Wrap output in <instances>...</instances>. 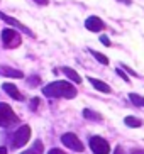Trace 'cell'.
Here are the masks:
<instances>
[{
    "mask_svg": "<svg viewBox=\"0 0 144 154\" xmlns=\"http://www.w3.org/2000/svg\"><path fill=\"white\" fill-rule=\"evenodd\" d=\"M42 93L51 98H75L77 97V88L68 82H53L42 88Z\"/></svg>",
    "mask_w": 144,
    "mask_h": 154,
    "instance_id": "obj_1",
    "label": "cell"
},
{
    "mask_svg": "<svg viewBox=\"0 0 144 154\" xmlns=\"http://www.w3.org/2000/svg\"><path fill=\"white\" fill-rule=\"evenodd\" d=\"M31 137V127L29 125H22L19 127L15 134H14V139H12V149H19V147H22V146L27 144V140Z\"/></svg>",
    "mask_w": 144,
    "mask_h": 154,
    "instance_id": "obj_2",
    "label": "cell"
},
{
    "mask_svg": "<svg viewBox=\"0 0 144 154\" xmlns=\"http://www.w3.org/2000/svg\"><path fill=\"white\" fill-rule=\"evenodd\" d=\"M19 119L17 115L14 113V110L10 109L7 103L0 102V127H9L12 124H15Z\"/></svg>",
    "mask_w": 144,
    "mask_h": 154,
    "instance_id": "obj_3",
    "label": "cell"
},
{
    "mask_svg": "<svg viewBox=\"0 0 144 154\" xmlns=\"http://www.w3.org/2000/svg\"><path fill=\"white\" fill-rule=\"evenodd\" d=\"M2 42H4L5 48H9V49H14V48H17V46H20V42H22V39H20V36H19L17 32L14 31V29L7 27L2 31Z\"/></svg>",
    "mask_w": 144,
    "mask_h": 154,
    "instance_id": "obj_4",
    "label": "cell"
},
{
    "mask_svg": "<svg viewBox=\"0 0 144 154\" xmlns=\"http://www.w3.org/2000/svg\"><path fill=\"white\" fill-rule=\"evenodd\" d=\"M90 149L93 151V154H108L110 152V146L104 137L93 136L90 137Z\"/></svg>",
    "mask_w": 144,
    "mask_h": 154,
    "instance_id": "obj_5",
    "label": "cell"
},
{
    "mask_svg": "<svg viewBox=\"0 0 144 154\" xmlns=\"http://www.w3.org/2000/svg\"><path fill=\"white\" fill-rule=\"evenodd\" d=\"M61 142H63L64 146H68L71 151H77V152H83V149H85V146L81 144V140L78 139L73 132L63 134V136H61Z\"/></svg>",
    "mask_w": 144,
    "mask_h": 154,
    "instance_id": "obj_6",
    "label": "cell"
},
{
    "mask_svg": "<svg viewBox=\"0 0 144 154\" xmlns=\"http://www.w3.org/2000/svg\"><path fill=\"white\" fill-rule=\"evenodd\" d=\"M0 19H2V20H5V22H7V24H10V26H14V27L20 29V31H22V32H26L27 36H34V34H32V31H31V29H29V27H26V26H24V24L20 22V20H17V19H14V17H10V15L4 14L2 10H0Z\"/></svg>",
    "mask_w": 144,
    "mask_h": 154,
    "instance_id": "obj_7",
    "label": "cell"
},
{
    "mask_svg": "<svg viewBox=\"0 0 144 154\" xmlns=\"http://www.w3.org/2000/svg\"><path fill=\"white\" fill-rule=\"evenodd\" d=\"M85 27L88 29V31H92V32H100V31H104L105 29V24H104V20H102L100 17L92 15V17H88L85 20Z\"/></svg>",
    "mask_w": 144,
    "mask_h": 154,
    "instance_id": "obj_8",
    "label": "cell"
},
{
    "mask_svg": "<svg viewBox=\"0 0 144 154\" xmlns=\"http://www.w3.org/2000/svg\"><path fill=\"white\" fill-rule=\"evenodd\" d=\"M2 88H4V90L7 91V93H9L14 100H24V95L17 90V86L12 85V83H4V85H2Z\"/></svg>",
    "mask_w": 144,
    "mask_h": 154,
    "instance_id": "obj_9",
    "label": "cell"
},
{
    "mask_svg": "<svg viewBox=\"0 0 144 154\" xmlns=\"http://www.w3.org/2000/svg\"><path fill=\"white\" fill-rule=\"evenodd\" d=\"M88 82H90L99 91H102V93H110V91H112V88H110L107 83H105V82H100V80H97V78H92V76H90V78H88Z\"/></svg>",
    "mask_w": 144,
    "mask_h": 154,
    "instance_id": "obj_10",
    "label": "cell"
},
{
    "mask_svg": "<svg viewBox=\"0 0 144 154\" xmlns=\"http://www.w3.org/2000/svg\"><path fill=\"white\" fill-rule=\"evenodd\" d=\"M0 75H4V76H12V78H24L22 71L14 69V68H7V66H0Z\"/></svg>",
    "mask_w": 144,
    "mask_h": 154,
    "instance_id": "obj_11",
    "label": "cell"
},
{
    "mask_svg": "<svg viewBox=\"0 0 144 154\" xmlns=\"http://www.w3.org/2000/svg\"><path fill=\"white\" fill-rule=\"evenodd\" d=\"M63 73L66 75L68 78H70V80H71V82H75V83H81V76L78 75L77 71H75V69H71V68H68V66H64V68H63Z\"/></svg>",
    "mask_w": 144,
    "mask_h": 154,
    "instance_id": "obj_12",
    "label": "cell"
},
{
    "mask_svg": "<svg viewBox=\"0 0 144 154\" xmlns=\"http://www.w3.org/2000/svg\"><path fill=\"white\" fill-rule=\"evenodd\" d=\"M124 124H126L127 127H131V129H136V127H141L142 125V122H141L137 117H134V115H129V117L124 119Z\"/></svg>",
    "mask_w": 144,
    "mask_h": 154,
    "instance_id": "obj_13",
    "label": "cell"
},
{
    "mask_svg": "<svg viewBox=\"0 0 144 154\" xmlns=\"http://www.w3.org/2000/svg\"><path fill=\"white\" fill-rule=\"evenodd\" d=\"M83 117L88 119V120H102V115H100L99 112H93V110H90V109H85V110H83Z\"/></svg>",
    "mask_w": 144,
    "mask_h": 154,
    "instance_id": "obj_14",
    "label": "cell"
},
{
    "mask_svg": "<svg viewBox=\"0 0 144 154\" xmlns=\"http://www.w3.org/2000/svg\"><path fill=\"white\" fill-rule=\"evenodd\" d=\"M90 54L93 56L99 63H102V64H108V58L105 54H102V53H99V51H93V49H90Z\"/></svg>",
    "mask_w": 144,
    "mask_h": 154,
    "instance_id": "obj_15",
    "label": "cell"
},
{
    "mask_svg": "<svg viewBox=\"0 0 144 154\" xmlns=\"http://www.w3.org/2000/svg\"><path fill=\"white\" fill-rule=\"evenodd\" d=\"M129 98H131V102L134 105H137V107H144V97L136 95V93H131V95H129Z\"/></svg>",
    "mask_w": 144,
    "mask_h": 154,
    "instance_id": "obj_16",
    "label": "cell"
},
{
    "mask_svg": "<svg viewBox=\"0 0 144 154\" xmlns=\"http://www.w3.org/2000/svg\"><path fill=\"white\" fill-rule=\"evenodd\" d=\"M31 154H42V142L41 140L34 142V146H32V149H31Z\"/></svg>",
    "mask_w": 144,
    "mask_h": 154,
    "instance_id": "obj_17",
    "label": "cell"
},
{
    "mask_svg": "<svg viewBox=\"0 0 144 154\" xmlns=\"http://www.w3.org/2000/svg\"><path fill=\"white\" fill-rule=\"evenodd\" d=\"M117 75H119V76H121V78H124V82H127V83L131 82V80H129V76H127V75H126V73H124V71H122L121 68L117 69Z\"/></svg>",
    "mask_w": 144,
    "mask_h": 154,
    "instance_id": "obj_18",
    "label": "cell"
},
{
    "mask_svg": "<svg viewBox=\"0 0 144 154\" xmlns=\"http://www.w3.org/2000/svg\"><path fill=\"white\" fill-rule=\"evenodd\" d=\"M100 42L104 46H110V39H108L107 36H100Z\"/></svg>",
    "mask_w": 144,
    "mask_h": 154,
    "instance_id": "obj_19",
    "label": "cell"
},
{
    "mask_svg": "<svg viewBox=\"0 0 144 154\" xmlns=\"http://www.w3.org/2000/svg\"><path fill=\"white\" fill-rule=\"evenodd\" d=\"M37 105H39V98H32V100H31V109H32V110H36V109H37Z\"/></svg>",
    "mask_w": 144,
    "mask_h": 154,
    "instance_id": "obj_20",
    "label": "cell"
},
{
    "mask_svg": "<svg viewBox=\"0 0 144 154\" xmlns=\"http://www.w3.org/2000/svg\"><path fill=\"white\" fill-rule=\"evenodd\" d=\"M31 78H32V80H29V85H31V86L37 85V83L41 82V80H39V76H31Z\"/></svg>",
    "mask_w": 144,
    "mask_h": 154,
    "instance_id": "obj_21",
    "label": "cell"
},
{
    "mask_svg": "<svg viewBox=\"0 0 144 154\" xmlns=\"http://www.w3.org/2000/svg\"><path fill=\"white\" fill-rule=\"evenodd\" d=\"M114 154H124V149H122V146H117V147L114 149Z\"/></svg>",
    "mask_w": 144,
    "mask_h": 154,
    "instance_id": "obj_22",
    "label": "cell"
},
{
    "mask_svg": "<svg viewBox=\"0 0 144 154\" xmlns=\"http://www.w3.org/2000/svg\"><path fill=\"white\" fill-rule=\"evenodd\" d=\"M49 154H64V152H63L61 149H51V151H49Z\"/></svg>",
    "mask_w": 144,
    "mask_h": 154,
    "instance_id": "obj_23",
    "label": "cell"
},
{
    "mask_svg": "<svg viewBox=\"0 0 144 154\" xmlns=\"http://www.w3.org/2000/svg\"><path fill=\"white\" fill-rule=\"evenodd\" d=\"M36 4H39V5H48V0H34Z\"/></svg>",
    "mask_w": 144,
    "mask_h": 154,
    "instance_id": "obj_24",
    "label": "cell"
},
{
    "mask_svg": "<svg viewBox=\"0 0 144 154\" xmlns=\"http://www.w3.org/2000/svg\"><path fill=\"white\" fill-rule=\"evenodd\" d=\"M0 154H7V147H0Z\"/></svg>",
    "mask_w": 144,
    "mask_h": 154,
    "instance_id": "obj_25",
    "label": "cell"
},
{
    "mask_svg": "<svg viewBox=\"0 0 144 154\" xmlns=\"http://www.w3.org/2000/svg\"><path fill=\"white\" fill-rule=\"evenodd\" d=\"M119 2H122V4H126V5L131 4V0H119Z\"/></svg>",
    "mask_w": 144,
    "mask_h": 154,
    "instance_id": "obj_26",
    "label": "cell"
},
{
    "mask_svg": "<svg viewBox=\"0 0 144 154\" xmlns=\"http://www.w3.org/2000/svg\"><path fill=\"white\" fill-rule=\"evenodd\" d=\"M22 154H31V152H22Z\"/></svg>",
    "mask_w": 144,
    "mask_h": 154,
    "instance_id": "obj_27",
    "label": "cell"
}]
</instances>
